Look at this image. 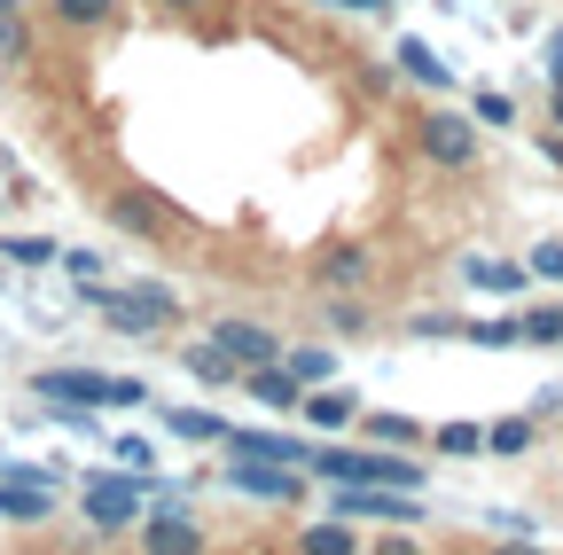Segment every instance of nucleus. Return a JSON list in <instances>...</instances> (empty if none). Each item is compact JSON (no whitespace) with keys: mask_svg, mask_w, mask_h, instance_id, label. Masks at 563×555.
<instances>
[{"mask_svg":"<svg viewBox=\"0 0 563 555\" xmlns=\"http://www.w3.org/2000/svg\"><path fill=\"white\" fill-rule=\"evenodd\" d=\"M525 344H563V306H540V313H525Z\"/></svg>","mask_w":563,"mask_h":555,"instance_id":"nucleus-27","label":"nucleus"},{"mask_svg":"<svg viewBox=\"0 0 563 555\" xmlns=\"http://www.w3.org/2000/svg\"><path fill=\"white\" fill-rule=\"evenodd\" d=\"M188 376H203V384H243V368L220 353V344H188Z\"/></svg>","mask_w":563,"mask_h":555,"instance_id":"nucleus-21","label":"nucleus"},{"mask_svg":"<svg viewBox=\"0 0 563 555\" xmlns=\"http://www.w3.org/2000/svg\"><path fill=\"white\" fill-rule=\"evenodd\" d=\"M228 485L251 501H298L306 493V477L298 469H282V462H228Z\"/></svg>","mask_w":563,"mask_h":555,"instance_id":"nucleus-6","label":"nucleus"},{"mask_svg":"<svg viewBox=\"0 0 563 555\" xmlns=\"http://www.w3.org/2000/svg\"><path fill=\"white\" fill-rule=\"evenodd\" d=\"M211 344L235 360V368H266V360H282V344H274V329H258V321H243V313H228V321H211Z\"/></svg>","mask_w":563,"mask_h":555,"instance_id":"nucleus-4","label":"nucleus"},{"mask_svg":"<svg viewBox=\"0 0 563 555\" xmlns=\"http://www.w3.org/2000/svg\"><path fill=\"white\" fill-rule=\"evenodd\" d=\"M110 446H118V469H141V477H150V462H157L150 439H133V431H125V439H110Z\"/></svg>","mask_w":563,"mask_h":555,"instance_id":"nucleus-28","label":"nucleus"},{"mask_svg":"<svg viewBox=\"0 0 563 555\" xmlns=\"http://www.w3.org/2000/svg\"><path fill=\"white\" fill-rule=\"evenodd\" d=\"M399 71H407V79H422V87H454V71H446V63L422 47V40H399Z\"/></svg>","mask_w":563,"mask_h":555,"instance_id":"nucleus-18","label":"nucleus"},{"mask_svg":"<svg viewBox=\"0 0 563 555\" xmlns=\"http://www.w3.org/2000/svg\"><path fill=\"white\" fill-rule=\"evenodd\" d=\"M368 274H376V258L361 251V243H344V251H329V258H313V282L336 298V290H368Z\"/></svg>","mask_w":563,"mask_h":555,"instance_id":"nucleus-10","label":"nucleus"},{"mask_svg":"<svg viewBox=\"0 0 563 555\" xmlns=\"http://www.w3.org/2000/svg\"><path fill=\"white\" fill-rule=\"evenodd\" d=\"M329 9H391V0H329Z\"/></svg>","mask_w":563,"mask_h":555,"instance_id":"nucleus-37","label":"nucleus"},{"mask_svg":"<svg viewBox=\"0 0 563 555\" xmlns=\"http://www.w3.org/2000/svg\"><path fill=\"white\" fill-rule=\"evenodd\" d=\"M165 9H203V0H165Z\"/></svg>","mask_w":563,"mask_h":555,"instance_id":"nucleus-39","label":"nucleus"},{"mask_svg":"<svg viewBox=\"0 0 563 555\" xmlns=\"http://www.w3.org/2000/svg\"><path fill=\"white\" fill-rule=\"evenodd\" d=\"M110 227H125V235H165V212L150 196H110Z\"/></svg>","mask_w":563,"mask_h":555,"instance_id":"nucleus-16","label":"nucleus"},{"mask_svg":"<svg viewBox=\"0 0 563 555\" xmlns=\"http://www.w3.org/2000/svg\"><path fill=\"white\" fill-rule=\"evenodd\" d=\"M361 439H376V446H415L422 423H415V414H361Z\"/></svg>","mask_w":563,"mask_h":555,"instance_id":"nucleus-19","label":"nucleus"},{"mask_svg":"<svg viewBox=\"0 0 563 555\" xmlns=\"http://www.w3.org/2000/svg\"><path fill=\"white\" fill-rule=\"evenodd\" d=\"M165 431L188 439V446H220L228 439V423H220V414H203V407H165Z\"/></svg>","mask_w":563,"mask_h":555,"instance_id":"nucleus-13","label":"nucleus"},{"mask_svg":"<svg viewBox=\"0 0 563 555\" xmlns=\"http://www.w3.org/2000/svg\"><path fill=\"white\" fill-rule=\"evenodd\" d=\"M0 258H16V266H55L63 251H55L47 235H9V243H0Z\"/></svg>","mask_w":563,"mask_h":555,"instance_id":"nucleus-26","label":"nucleus"},{"mask_svg":"<svg viewBox=\"0 0 563 555\" xmlns=\"http://www.w3.org/2000/svg\"><path fill=\"white\" fill-rule=\"evenodd\" d=\"M0 55H9V63L24 55V24H16V16H0Z\"/></svg>","mask_w":563,"mask_h":555,"instance_id":"nucleus-33","label":"nucleus"},{"mask_svg":"<svg viewBox=\"0 0 563 555\" xmlns=\"http://www.w3.org/2000/svg\"><path fill=\"white\" fill-rule=\"evenodd\" d=\"M0 517H9V524H47V517H55V493H40V485H9V477H0Z\"/></svg>","mask_w":563,"mask_h":555,"instance_id":"nucleus-12","label":"nucleus"},{"mask_svg":"<svg viewBox=\"0 0 563 555\" xmlns=\"http://www.w3.org/2000/svg\"><path fill=\"white\" fill-rule=\"evenodd\" d=\"M243 391H251L258 407H274V414H298V399H306V384L290 376V360H266V368H243Z\"/></svg>","mask_w":563,"mask_h":555,"instance_id":"nucleus-8","label":"nucleus"},{"mask_svg":"<svg viewBox=\"0 0 563 555\" xmlns=\"http://www.w3.org/2000/svg\"><path fill=\"white\" fill-rule=\"evenodd\" d=\"M298 414H306L313 431H344V423H361V399H352V391H321V384H306Z\"/></svg>","mask_w":563,"mask_h":555,"instance_id":"nucleus-11","label":"nucleus"},{"mask_svg":"<svg viewBox=\"0 0 563 555\" xmlns=\"http://www.w3.org/2000/svg\"><path fill=\"white\" fill-rule=\"evenodd\" d=\"M415 336H462L454 313H415Z\"/></svg>","mask_w":563,"mask_h":555,"instance_id":"nucleus-32","label":"nucleus"},{"mask_svg":"<svg viewBox=\"0 0 563 555\" xmlns=\"http://www.w3.org/2000/svg\"><path fill=\"white\" fill-rule=\"evenodd\" d=\"M431 446H439V454H454V462H470V454H485V431H477V423H439V431H431Z\"/></svg>","mask_w":563,"mask_h":555,"instance_id":"nucleus-25","label":"nucleus"},{"mask_svg":"<svg viewBox=\"0 0 563 555\" xmlns=\"http://www.w3.org/2000/svg\"><path fill=\"white\" fill-rule=\"evenodd\" d=\"M141 469H102V477H87L79 485V517L95 524V532H125L133 517H141Z\"/></svg>","mask_w":563,"mask_h":555,"instance_id":"nucleus-3","label":"nucleus"},{"mask_svg":"<svg viewBox=\"0 0 563 555\" xmlns=\"http://www.w3.org/2000/svg\"><path fill=\"white\" fill-rule=\"evenodd\" d=\"M485 454H501V462L532 454V414H501V423L485 431Z\"/></svg>","mask_w":563,"mask_h":555,"instance_id":"nucleus-17","label":"nucleus"},{"mask_svg":"<svg viewBox=\"0 0 563 555\" xmlns=\"http://www.w3.org/2000/svg\"><path fill=\"white\" fill-rule=\"evenodd\" d=\"M368 555H415V540H399V532H391V540H376Z\"/></svg>","mask_w":563,"mask_h":555,"instance_id":"nucleus-35","label":"nucleus"},{"mask_svg":"<svg viewBox=\"0 0 563 555\" xmlns=\"http://www.w3.org/2000/svg\"><path fill=\"white\" fill-rule=\"evenodd\" d=\"M118 9H125V0H47V16L70 24V32H102Z\"/></svg>","mask_w":563,"mask_h":555,"instance_id":"nucleus-15","label":"nucleus"},{"mask_svg":"<svg viewBox=\"0 0 563 555\" xmlns=\"http://www.w3.org/2000/svg\"><path fill=\"white\" fill-rule=\"evenodd\" d=\"M462 274H470L477 290H501V298H517V290H525V266H501V258H470Z\"/></svg>","mask_w":563,"mask_h":555,"instance_id":"nucleus-20","label":"nucleus"},{"mask_svg":"<svg viewBox=\"0 0 563 555\" xmlns=\"http://www.w3.org/2000/svg\"><path fill=\"white\" fill-rule=\"evenodd\" d=\"M40 407H141L150 399V384L141 376H102V368H40Z\"/></svg>","mask_w":563,"mask_h":555,"instance_id":"nucleus-1","label":"nucleus"},{"mask_svg":"<svg viewBox=\"0 0 563 555\" xmlns=\"http://www.w3.org/2000/svg\"><path fill=\"white\" fill-rule=\"evenodd\" d=\"M63 266L79 274V290H87V282H102V251H63Z\"/></svg>","mask_w":563,"mask_h":555,"instance_id":"nucleus-31","label":"nucleus"},{"mask_svg":"<svg viewBox=\"0 0 563 555\" xmlns=\"http://www.w3.org/2000/svg\"><path fill=\"white\" fill-rule=\"evenodd\" d=\"M470 118H477V125H517V102H509V95H477Z\"/></svg>","mask_w":563,"mask_h":555,"instance_id":"nucleus-29","label":"nucleus"},{"mask_svg":"<svg viewBox=\"0 0 563 555\" xmlns=\"http://www.w3.org/2000/svg\"><path fill=\"white\" fill-rule=\"evenodd\" d=\"M493 555H540V547H509V540H501V547H493Z\"/></svg>","mask_w":563,"mask_h":555,"instance_id":"nucleus-38","label":"nucleus"},{"mask_svg":"<svg viewBox=\"0 0 563 555\" xmlns=\"http://www.w3.org/2000/svg\"><path fill=\"white\" fill-rule=\"evenodd\" d=\"M235 462H282V469H306V446L290 439V431H235L228 423V439H220Z\"/></svg>","mask_w":563,"mask_h":555,"instance_id":"nucleus-7","label":"nucleus"},{"mask_svg":"<svg viewBox=\"0 0 563 555\" xmlns=\"http://www.w3.org/2000/svg\"><path fill=\"white\" fill-rule=\"evenodd\" d=\"M0 16H16V0H0Z\"/></svg>","mask_w":563,"mask_h":555,"instance_id":"nucleus-40","label":"nucleus"},{"mask_svg":"<svg viewBox=\"0 0 563 555\" xmlns=\"http://www.w3.org/2000/svg\"><path fill=\"white\" fill-rule=\"evenodd\" d=\"M141 555H203V532L180 517V493H165V509L141 524Z\"/></svg>","mask_w":563,"mask_h":555,"instance_id":"nucleus-5","label":"nucleus"},{"mask_svg":"<svg viewBox=\"0 0 563 555\" xmlns=\"http://www.w3.org/2000/svg\"><path fill=\"white\" fill-rule=\"evenodd\" d=\"M477 133H485V125L462 118V110H422V118H415V149L431 157V165H446V173H470L477 149H485Z\"/></svg>","mask_w":563,"mask_h":555,"instance_id":"nucleus-2","label":"nucleus"},{"mask_svg":"<svg viewBox=\"0 0 563 555\" xmlns=\"http://www.w3.org/2000/svg\"><path fill=\"white\" fill-rule=\"evenodd\" d=\"M462 336L485 353H509V344H525V321H462Z\"/></svg>","mask_w":563,"mask_h":555,"instance_id":"nucleus-24","label":"nucleus"},{"mask_svg":"<svg viewBox=\"0 0 563 555\" xmlns=\"http://www.w3.org/2000/svg\"><path fill=\"white\" fill-rule=\"evenodd\" d=\"M87 298H95V313H102V329H118V336H150L157 321H150V306H141L133 290H110V282H87Z\"/></svg>","mask_w":563,"mask_h":555,"instance_id":"nucleus-9","label":"nucleus"},{"mask_svg":"<svg viewBox=\"0 0 563 555\" xmlns=\"http://www.w3.org/2000/svg\"><path fill=\"white\" fill-rule=\"evenodd\" d=\"M548 125H555V133H563V87H555V95H548Z\"/></svg>","mask_w":563,"mask_h":555,"instance_id":"nucleus-36","label":"nucleus"},{"mask_svg":"<svg viewBox=\"0 0 563 555\" xmlns=\"http://www.w3.org/2000/svg\"><path fill=\"white\" fill-rule=\"evenodd\" d=\"M532 274H540V282H563V235H548V243L532 251Z\"/></svg>","mask_w":563,"mask_h":555,"instance_id":"nucleus-30","label":"nucleus"},{"mask_svg":"<svg viewBox=\"0 0 563 555\" xmlns=\"http://www.w3.org/2000/svg\"><path fill=\"white\" fill-rule=\"evenodd\" d=\"M321 321H329V329H336V336H368V329H376V321H368V306H361V298H352V290H336V298H329V313H321Z\"/></svg>","mask_w":563,"mask_h":555,"instance_id":"nucleus-22","label":"nucleus"},{"mask_svg":"<svg viewBox=\"0 0 563 555\" xmlns=\"http://www.w3.org/2000/svg\"><path fill=\"white\" fill-rule=\"evenodd\" d=\"M298 555H361V540H352V524H344V517H321V524H306V532H298Z\"/></svg>","mask_w":563,"mask_h":555,"instance_id":"nucleus-14","label":"nucleus"},{"mask_svg":"<svg viewBox=\"0 0 563 555\" xmlns=\"http://www.w3.org/2000/svg\"><path fill=\"white\" fill-rule=\"evenodd\" d=\"M548 79L563 87V32H548Z\"/></svg>","mask_w":563,"mask_h":555,"instance_id":"nucleus-34","label":"nucleus"},{"mask_svg":"<svg viewBox=\"0 0 563 555\" xmlns=\"http://www.w3.org/2000/svg\"><path fill=\"white\" fill-rule=\"evenodd\" d=\"M282 360H290L298 384H329V376H336V353H329V344H298V353H282Z\"/></svg>","mask_w":563,"mask_h":555,"instance_id":"nucleus-23","label":"nucleus"}]
</instances>
